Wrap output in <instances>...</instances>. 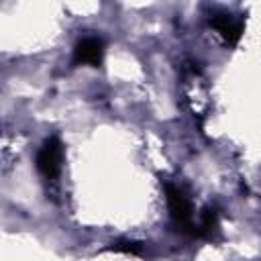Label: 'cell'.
<instances>
[{
    "label": "cell",
    "instance_id": "7a4b0ae2",
    "mask_svg": "<svg viewBox=\"0 0 261 261\" xmlns=\"http://www.w3.org/2000/svg\"><path fill=\"white\" fill-rule=\"evenodd\" d=\"M63 145L57 137H49L37 153V169L45 179H55L61 171Z\"/></svg>",
    "mask_w": 261,
    "mask_h": 261
},
{
    "label": "cell",
    "instance_id": "8992f818",
    "mask_svg": "<svg viewBox=\"0 0 261 261\" xmlns=\"http://www.w3.org/2000/svg\"><path fill=\"white\" fill-rule=\"evenodd\" d=\"M110 251L116 253H130V255H141L143 253V245L135 243V241H116L110 245Z\"/></svg>",
    "mask_w": 261,
    "mask_h": 261
},
{
    "label": "cell",
    "instance_id": "6da1fadb",
    "mask_svg": "<svg viewBox=\"0 0 261 261\" xmlns=\"http://www.w3.org/2000/svg\"><path fill=\"white\" fill-rule=\"evenodd\" d=\"M165 198H167V208H169V216H171L173 226H175L181 234L198 237V226L194 224L192 204H190L186 192H184L179 186L165 184Z\"/></svg>",
    "mask_w": 261,
    "mask_h": 261
},
{
    "label": "cell",
    "instance_id": "3957f363",
    "mask_svg": "<svg viewBox=\"0 0 261 261\" xmlns=\"http://www.w3.org/2000/svg\"><path fill=\"white\" fill-rule=\"evenodd\" d=\"M210 27L214 31H218V35L224 39L226 45H237L241 35H243V29H245V20L243 18H234L232 14H226V12H218V14H212L210 18Z\"/></svg>",
    "mask_w": 261,
    "mask_h": 261
},
{
    "label": "cell",
    "instance_id": "5b68a950",
    "mask_svg": "<svg viewBox=\"0 0 261 261\" xmlns=\"http://www.w3.org/2000/svg\"><path fill=\"white\" fill-rule=\"evenodd\" d=\"M214 232H218V212L212 206H206L202 210L200 222H198V237H206L212 239Z\"/></svg>",
    "mask_w": 261,
    "mask_h": 261
},
{
    "label": "cell",
    "instance_id": "277c9868",
    "mask_svg": "<svg viewBox=\"0 0 261 261\" xmlns=\"http://www.w3.org/2000/svg\"><path fill=\"white\" fill-rule=\"evenodd\" d=\"M104 57V41L100 37H84L73 49V63L98 67Z\"/></svg>",
    "mask_w": 261,
    "mask_h": 261
}]
</instances>
